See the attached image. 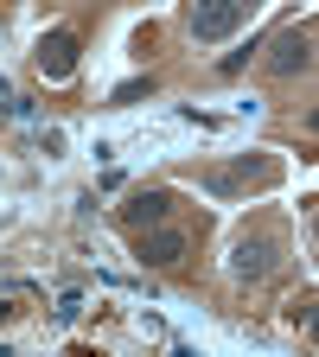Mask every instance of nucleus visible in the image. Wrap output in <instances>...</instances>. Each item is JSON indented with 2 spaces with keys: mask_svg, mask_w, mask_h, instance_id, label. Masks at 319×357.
I'll return each mask as SVG.
<instances>
[{
  "mask_svg": "<svg viewBox=\"0 0 319 357\" xmlns=\"http://www.w3.org/2000/svg\"><path fill=\"white\" fill-rule=\"evenodd\" d=\"M262 7V0H192L186 7V32L192 45H223V38H237V26Z\"/></svg>",
  "mask_w": 319,
  "mask_h": 357,
  "instance_id": "1",
  "label": "nucleus"
},
{
  "mask_svg": "<svg viewBox=\"0 0 319 357\" xmlns=\"http://www.w3.org/2000/svg\"><path fill=\"white\" fill-rule=\"evenodd\" d=\"M268 70H275V77H300V70H313V26H288V32H275V45H268Z\"/></svg>",
  "mask_w": 319,
  "mask_h": 357,
  "instance_id": "2",
  "label": "nucleus"
},
{
  "mask_svg": "<svg viewBox=\"0 0 319 357\" xmlns=\"http://www.w3.org/2000/svg\"><path fill=\"white\" fill-rule=\"evenodd\" d=\"M134 255H141V268H172L179 255H186V230L147 223V230H141V243H134Z\"/></svg>",
  "mask_w": 319,
  "mask_h": 357,
  "instance_id": "3",
  "label": "nucleus"
},
{
  "mask_svg": "<svg viewBox=\"0 0 319 357\" xmlns=\"http://www.w3.org/2000/svg\"><path fill=\"white\" fill-rule=\"evenodd\" d=\"M32 64H38V77L64 83V77L77 70V38H71V32H45V38H38V52H32Z\"/></svg>",
  "mask_w": 319,
  "mask_h": 357,
  "instance_id": "4",
  "label": "nucleus"
},
{
  "mask_svg": "<svg viewBox=\"0 0 319 357\" xmlns=\"http://www.w3.org/2000/svg\"><path fill=\"white\" fill-rule=\"evenodd\" d=\"M268 268H275V243H268V236H243V243L230 249V275H237V281H262Z\"/></svg>",
  "mask_w": 319,
  "mask_h": 357,
  "instance_id": "5",
  "label": "nucleus"
},
{
  "mask_svg": "<svg viewBox=\"0 0 319 357\" xmlns=\"http://www.w3.org/2000/svg\"><path fill=\"white\" fill-rule=\"evenodd\" d=\"M166 211H172V192L147 185V192H128V204H121V223H128V230H147V223H166Z\"/></svg>",
  "mask_w": 319,
  "mask_h": 357,
  "instance_id": "6",
  "label": "nucleus"
},
{
  "mask_svg": "<svg viewBox=\"0 0 319 357\" xmlns=\"http://www.w3.org/2000/svg\"><path fill=\"white\" fill-rule=\"evenodd\" d=\"M147 89H154L147 77H134V83H121V89H115V102H141V96H147Z\"/></svg>",
  "mask_w": 319,
  "mask_h": 357,
  "instance_id": "7",
  "label": "nucleus"
},
{
  "mask_svg": "<svg viewBox=\"0 0 319 357\" xmlns=\"http://www.w3.org/2000/svg\"><path fill=\"white\" fill-rule=\"evenodd\" d=\"M288 319H294V326H313V294H300V300L288 306Z\"/></svg>",
  "mask_w": 319,
  "mask_h": 357,
  "instance_id": "8",
  "label": "nucleus"
}]
</instances>
